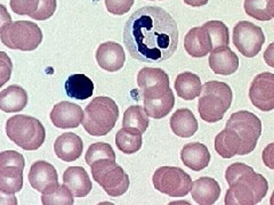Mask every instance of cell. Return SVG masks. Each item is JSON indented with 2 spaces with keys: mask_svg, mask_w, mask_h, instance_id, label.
<instances>
[{
  "mask_svg": "<svg viewBox=\"0 0 274 205\" xmlns=\"http://www.w3.org/2000/svg\"><path fill=\"white\" fill-rule=\"evenodd\" d=\"M149 116L142 106L134 105L128 107V110H126L124 120H122V126L135 129L140 131L141 134H143L149 128Z\"/></svg>",
  "mask_w": 274,
  "mask_h": 205,
  "instance_id": "f546056e",
  "label": "cell"
},
{
  "mask_svg": "<svg viewBox=\"0 0 274 205\" xmlns=\"http://www.w3.org/2000/svg\"><path fill=\"white\" fill-rule=\"evenodd\" d=\"M137 85L141 92L154 88L169 86L167 73L158 67H143L137 74Z\"/></svg>",
  "mask_w": 274,
  "mask_h": 205,
  "instance_id": "d4e9b609",
  "label": "cell"
},
{
  "mask_svg": "<svg viewBox=\"0 0 274 205\" xmlns=\"http://www.w3.org/2000/svg\"><path fill=\"white\" fill-rule=\"evenodd\" d=\"M64 89L70 98L85 100L94 94V84L85 74H72L65 81Z\"/></svg>",
  "mask_w": 274,
  "mask_h": 205,
  "instance_id": "cb8c5ba5",
  "label": "cell"
},
{
  "mask_svg": "<svg viewBox=\"0 0 274 205\" xmlns=\"http://www.w3.org/2000/svg\"><path fill=\"white\" fill-rule=\"evenodd\" d=\"M233 43L246 57H255L265 43V34L252 22L240 21L233 29Z\"/></svg>",
  "mask_w": 274,
  "mask_h": 205,
  "instance_id": "30bf717a",
  "label": "cell"
},
{
  "mask_svg": "<svg viewBox=\"0 0 274 205\" xmlns=\"http://www.w3.org/2000/svg\"><path fill=\"white\" fill-rule=\"evenodd\" d=\"M96 61L101 68L107 72H117L122 68L126 61L124 48L119 43L106 41L101 43L96 50Z\"/></svg>",
  "mask_w": 274,
  "mask_h": 205,
  "instance_id": "5bb4252c",
  "label": "cell"
},
{
  "mask_svg": "<svg viewBox=\"0 0 274 205\" xmlns=\"http://www.w3.org/2000/svg\"><path fill=\"white\" fill-rule=\"evenodd\" d=\"M84 143L79 136L73 133H65L57 137L54 144V152L58 159L64 162H73L82 154Z\"/></svg>",
  "mask_w": 274,
  "mask_h": 205,
  "instance_id": "e0dca14e",
  "label": "cell"
},
{
  "mask_svg": "<svg viewBox=\"0 0 274 205\" xmlns=\"http://www.w3.org/2000/svg\"><path fill=\"white\" fill-rule=\"evenodd\" d=\"M174 135L180 138H190L198 131V121L189 109H179L175 112L169 121Z\"/></svg>",
  "mask_w": 274,
  "mask_h": 205,
  "instance_id": "44dd1931",
  "label": "cell"
},
{
  "mask_svg": "<svg viewBox=\"0 0 274 205\" xmlns=\"http://www.w3.org/2000/svg\"><path fill=\"white\" fill-rule=\"evenodd\" d=\"M150 2H153V0H150Z\"/></svg>",
  "mask_w": 274,
  "mask_h": 205,
  "instance_id": "b9f144b4",
  "label": "cell"
},
{
  "mask_svg": "<svg viewBox=\"0 0 274 205\" xmlns=\"http://www.w3.org/2000/svg\"><path fill=\"white\" fill-rule=\"evenodd\" d=\"M0 204L16 205L17 199L14 194H8V193L3 192V190H0Z\"/></svg>",
  "mask_w": 274,
  "mask_h": 205,
  "instance_id": "ab89813d",
  "label": "cell"
},
{
  "mask_svg": "<svg viewBox=\"0 0 274 205\" xmlns=\"http://www.w3.org/2000/svg\"><path fill=\"white\" fill-rule=\"evenodd\" d=\"M56 7V0H39L37 11L30 17L37 19V21H45V19L51 18L54 15Z\"/></svg>",
  "mask_w": 274,
  "mask_h": 205,
  "instance_id": "836d02e7",
  "label": "cell"
},
{
  "mask_svg": "<svg viewBox=\"0 0 274 205\" xmlns=\"http://www.w3.org/2000/svg\"><path fill=\"white\" fill-rule=\"evenodd\" d=\"M198 102V112L201 119L215 123L223 119L232 104V89L222 81H208L202 86Z\"/></svg>",
  "mask_w": 274,
  "mask_h": 205,
  "instance_id": "3957f363",
  "label": "cell"
},
{
  "mask_svg": "<svg viewBox=\"0 0 274 205\" xmlns=\"http://www.w3.org/2000/svg\"><path fill=\"white\" fill-rule=\"evenodd\" d=\"M29 183L31 187L41 194L51 192L58 186V174L54 165L46 161H37L29 172Z\"/></svg>",
  "mask_w": 274,
  "mask_h": 205,
  "instance_id": "7c38bea8",
  "label": "cell"
},
{
  "mask_svg": "<svg viewBox=\"0 0 274 205\" xmlns=\"http://www.w3.org/2000/svg\"><path fill=\"white\" fill-rule=\"evenodd\" d=\"M100 159L116 160V153L111 145L106 143L92 144L85 155V161L88 165H90L94 161Z\"/></svg>",
  "mask_w": 274,
  "mask_h": 205,
  "instance_id": "d6a6232c",
  "label": "cell"
},
{
  "mask_svg": "<svg viewBox=\"0 0 274 205\" xmlns=\"http://www.w3.org/2000/svg\"><path fill=\"white\" fill-rule=\"evenodd\" d=\"M142 134L131 128H122L116 135L117 147L125 154L137 153L142 147Z\"/></svg>",
  "mask_w": 274,
  "mask_h": 205,
  "instance_id": "4316f807",
  "label": "cell"
},
{
  "mask_svg": "<svg viewBox=\"0 0 274 205\" xmlns=\"http://www.w3.org/2000/svg\"><path fill=\"white\" fill-rule=\"evenodd\" d=\"M24 165H26V161L23 155L16 150H5L0 153V169L5 167H17L23 170Z\"/></svg>",
  "mask_w": 274,
  "mask_h": 205,
  "instance_id": "e575fe53",
  "label": "cell"
},
{
  "mask_svg": "<svg viewBox=\"0 0 274 205\" xmlns=\"http://www.w3.org/2000/svg\"><path fill=\"white\" fill-rule=\"evenodd\" d=\"M12 11L18 15L31 16L37 11L39 0H11Z\"/></svg>",
  "mask_w": 274,
  "mask_h": 205,
  "instance_id": "d590c367",
  "label": "cell"
},
{
  "mask_svg": "<svg viewBox=\"0 0 274 205\" xmlns=\"http://www.w3.org/2000/svg\"><path fill=\"white\" fill-rule=\"evenodd\" d=\"M225 126L231 128L246 146L249 154L256 148L257 141L262 134V122L252 112L239 111L233 113Z\"/></svg>",
  "mask_w": 274,
  "mask_h": 205,
  "instance_id": "9c48e42d",
  "label": "cell"
},
{
  "mask_svg": "<svg viewBox=\"0 0 274 205\" xmlns=\"http://www.w3.org/2000/svg\"><path fill=\"white\" fill-rule=\"evenodd\" d=\"M6 134L14 144L24 150H37L46 138V130L38 119L15 115L6 122Z\"/></svg>",
  "mask_w": 274,
  "mask_h": 205,
  "instance_id": "5b68a950",
  "label": "cell"
},
{
  "mask_svg": "<svg viewBox=\"0 0 274 205\" xmlns=\"http://www.w3.org/2000/svg\"><path fill=\"white\" fill-rule=\"evenodd\" d=\"M12 16L9 15L7 8L4 5L0 4V31L7 25V24L12 23Z\"/></svg>",
  "mask_w": 274,
  "mask_h": 205,
  "instance_id": "f35d334b",
  "label": "cell"
},
{
  "mask_svg": "<svg viewBox=\"0 0 274 205\" xmlns=\"http://www.w3.org/2000/svg\"><path fill=\"white\" fill-rule=\"evenodd\" d=\"M63 184L70 189L73 197H85L93 188L89 175L82 167H68L63 173Z\"/></svg>",
  "mask_w": 274,
  "mask_h": 205,
  "instance_id": "ac0fdd59",
  "label": "cell"
},
{
  "mask_svg": "<svg viewBox=\"0 0 274 205\" xmlns=\"http://www.w3.org/2000/svg\"><path fill=\"white\" fill-rule=\"evenodd\" d=\"M201 80L192 72H183L177 75L175 81V90L178 97L184 100H193L201 92Z\"/></svg>",
  "mask_w": 274,
  "mask_h": 205,
  "instance_id": "603a6c76",
  "label": "cell"
},
{
  "mask_svg": "<svg viewBox=\"0 0 274 205\" xmlns=\"http://www.w3.org/2000/svg\"><path fill=\"white\" fill-rule=\"evenodd\" d=\"M134 2L135 0H105V6L109 13L121 16L130 11Z\"/></svg>",
  "mask_w": 274,
  "mask_h": 205,
  "instance_id": "8d00e7d4",
  "label": "cell"
},
{
  "mask_svg": "<svg viewBox=\"0 0 274 205\" xmlns=\"http://www.w3.org/2000/svg\"><path fill=\"white\" fill-rule=\"evenodd\" d=\"M209 0H184V3L192 7H201L208 4Z\"/></svg>",
  "mask_w": 274,
  "mask_h": 205,
  "instance_id": "60d3db41",
  "label": "cell"
},
{
  "mask_svg": "<svg viewBox=\"0 0 274 205\" xmlns=\"http://www.w3.org/2000/svg\"><path fill=\"white\" fill-rule=\"evenodd\" d=\"M184 48L190 56L200 58L213 50V43L204 27L193 28L184 38Z\"/></svg>",
  "mask_w": 274,
  "mask_h": 205,
  "instance_id": "2e32d148",
  "label": "cell"
},
{
  "mask_svg": "<svg viewBox=\"0 0 274 205\" xmlns=\"http://www.w3.org/2000/svg\"><path fill=\"white\" fill-rule=\"evenodd\" d=\"M210 156L207 146L201 143L187 144L180 150V160L185 167L193 171H201L209 165Z\"/></svg>",
  "mask_w": 274,
  "mask_h": 205,
  "instance_id": "ffe728a7",
  "label": "cell"
},
{
  "mask_svg": "<svg viewBox=\"0 0 274 205\" xmlns=\"http://www.w3.org/2000/svg\"><path fill=\"white\" fill-rule=\"evenodd\" d=\"M225 179L229 184L225 195L226 205H255L267 194L268 183L265 177L247 164L238 162L230 165Z\"/></svg>",
  "mask_w": 274,
  "mask_h": 205,
  "instance_id": "7a4b0ae2",
  "label": "cell"
},
{
  "mask_svg": "<svg viewBox=\"0 0 274 205\" xmlns=\"http://www.w3.org/2000/svg\"><path fill=\"white\" fill-rule=\"evenodd\" d=\"M207 30L213 43V50L218 47L229 46L230 43V33L229 28L221 21H209L203 24Z\"/></svg>",
  "mask_w": 274,
  "mask_h": 205,
  "instance_id": "4dcf8cb0",
  "label": "cell"
},
{
  "mask_svg": "<svg viewBox=\"0 0 274 205\" xmlns=\"http://www.w3.org/2000/svg\"><path fill=\"white\" fill-rule=\"evenodd\" d=\"M41 203L43 205H72L75 204V198L64 184L58 185L51 192L42 194Z\"/></svg>",
  "mask_w": 274,
  "mask_h": 205,
  "instance_id": "1f68e13d",
  "label": "cell"
},
{
  "mask_svg": "<svg viewBox=\"0 0 274 205\" xmlns=\"http://www.w3.org/2000/svg\"><path fill=\"white\" fill-rule=\"evenodd\" d=\"M153 186L158 192L169 197H184L190 193L192 179L178 167H161L152 177Z\"/></svg>",
  "mask_w": 274,
  "mask_h": 205,
  "instance_id": "ba28073f",
  "label": "cell"
},
{
  "mask_svg": "<svg viewBox=\"0 0 274 205\" xmlns=\"http://www.w3.org/2000/svg\"><path fill=\"white\" fill-rule=\"evenodd\" d=\"M144 100V111L148 114L149 118H153L156 120L164 119L167 116L175 105V97L173 90H170L168 94H166L158 98L143 99Z\"/></svg>",
  "mask_w": 274,
  "mask_h": 205,
  "instance_id": "484cf974",
  "label": "cell"
},
{
  "mask_svg": "<svg viewBox=\"0 0 274 205\" xmlns=\"http://www.w3.org/2000/svg\"><path fill=\"white\" fill-rule=\"evenodd\" d=\"M124 43L134 60L143 63L164 62L177 50V24L163 8L142 7L126 22Z\"/></svg>",
  "mask_w": 274,
  "mask_h": 205,
  "instance_id": "6da1fadb",
  "label": "cell"
},
{
  "mask_svg": "<svg viewBox=\"0 0 274 205\" xmlns=\"http://www.w3.org/2000/svg\"><path fill=\"white\" fill-rule=\"evenodd\" d=\"M209 66L215 74L231 75L239 68V58L229 46L218 47L210 52Z\"/></svg>",
  "mask_w": 274,
  "mask_h": 205,
  "instance_id": "9a60e30c",
  "label": "cell"
},
{
  "mask_svg": "<svg viewBox=\"0 0 274 205\" xmlns=\"http://www.w3.org/2000/svg\"><path fill=\"white\" fill-rule=\"evenodd\" d=\"M95 182L111 197H119L129 188L130 180L124 169L116 163V160L100 159L90 165Z\"/></svg>",
  "mask_w": 274,
  "mask_h": 205,
  "instance_id": "8992f818",
  "label": "cell"
},
{
  "mask_svg": "<svg viewBox=\"0 0 274 205\" xmlns=\"http://www.w3.org/2000/svg\"><path fill=\"white\" fill-rule=\"evenodd\" d=\"M249 98L253 105L263 112L274 109V74L270 72L256 75L249 88Z\"/></svg>",
  "mask_w": 274,
  "mask_h": 205,
  "instance_id": "8fae6325",
  "label": "cell"
},
{
  "mask_svg": "<svg viewBox=\"0 0 274 205\" xmlns=\"http://www.w3.org/2000/svg\"><path fill=\"white\" fill-rule=\"evenodd\" d=\"M119 118V107L110 97L101 96L92 99L86 106L82 125L88 134L95 137L105 136L115 128Z\"/></svg>",
  "mask_w": 274,
  "mask_h": 205,
  "instance_id": "277c9868",
  "label": "cell"
},
{
  "mask_svg": "<svg viewBox=\"0 0 274 205\" xmlns=\"http://www.w3.org/2000/svg\"><path fill=\"white\" fill-rule=\"evenodd\" d=\"M50 116L56 128L73 129L81 124L84 111L79 105L73 104V102L61 101L53 107Z\"/></svg>",
  "mask_w": 274,
  "mask_h": 205,
  "instance_id": "4fadbf2b",
  "label": "cell"
},
{
  "mask_svg": "<svg viewBox=\"0 0 274 205\" xmlns=\"http://www.w3.org/2000/svg\"><path fill=\"white\" fill-rule=\"evenodd\" d=\"M28 105V94L21 86L12 85L0 92V110L6 113H16Z\"/></svg>",
  "mask_w": 274,
  "mask_h": 205,
  "instance_id": "7402d4cb",
  "label": "cell"
},
{
  "mask_svg": "<svg viewBox=\"0 0 274 205\" xmlns=\"http://www.w3.org/2000/svg\"><path fill=\"white\" fill-rule=\"evenodd\" d=\"M0 39L9 49L32 52L42 41V32L36 23L16 21L7 24L0 31Z\"/></svg>",
  "mask_w": 274,
  "mask_h": 205,
  "instance_id": "52a82bcc",
  "label": "cell"
},
{
  "mask_svg": "<svg viewBox=\"0 0 274 205\" xmlns=\"http://www.w3.org/2000/svg\"><path fill=\"white\" fill-rule=\"evenodd\" d=\"M191 195L197 204L210 205L215 204L221 195V186L216 180L209 177H201L192 183Z\"/></svg>",
  "mask_w": 274,
  "mask_h": 205,
  "instance_id": "d6986e66",
  "label": "cell"
},
{
  "mask_svg": "<svg viewBox=\"0 0 274 205\" xmlns=\"http://www.w3.org/2000/svg\"><path fill=\"white\" fill-rule=\"evenodd\" d=\"M13 63L6 53L0 52V88L11 79Z\"/></svg>",
  "mask_w": 274,
  "mask_h": 205,
  "instance_id": "74e56055",
  "label": "cell"
},
{
  "mask_svg": "<svg viewBox=\"0 0 274 205\" xmlns=\"http://www.w3.org/2000/svg\"><path fill=\"white\" fill-rule=\"evenodd\" d=\"M23 187V170L17 167H5L0 169V190L15 194Z\"/></svg>",
  "mask_w": 274,
  "mask_h": 205,
  "instance_id": "83f0119b",
  "label": "cell"
},
{
  "mask_svg": "<svg viewBox=\"0 0 274 205\" xmlns=\"http://www.w3.org/2000/svg\"><path fill=\"white\" fill-rule=\"evenodd\" d=\"M244 12L258 21H271L274 17V0H244Z\"/></svg>",
  "mask_w": 274,
  "mask_h": 205,
  "instance_id": "f1b7e54d",
  "label": "cell"
}]
</instances>
